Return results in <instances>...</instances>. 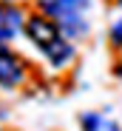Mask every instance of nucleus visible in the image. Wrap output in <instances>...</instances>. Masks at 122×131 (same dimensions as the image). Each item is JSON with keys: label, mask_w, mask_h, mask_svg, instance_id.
I'll return each instance as SVG.
<instances>
[{"label": "nucleus", "mask_w": 122, "mask_h": 131, "mask_svg": "<svg viewBox=\"0 0 122 131\" xmlns=\"http://www.w3.org/2000/svg\"><path fill=\"white\" fill-rule=\"evenodd\" d=\"M23 29H26V23H23V12H20L14 3H0V43L17 37Z\"/></svg>", "instance_id": "obj_4"}, {"label": "nucleus", "mask_w": 122, "mask_h": 131, "mask_svg": "<svg viewBox=\"0 0 122 131\" xmlns=\"http://www.w3.org/2000/svg\"><path fill=\"white\" fill-rule=\"evenodd\" d=\"M20 80H23V63L6 43H0V85L14 89Z\"/></svg>", "instance_id": "obj_3"}, {"label": "nucleus", "mask_w": 122, "mask_h": 131, "mask_svg": "<svg viewBox=\"0 0 122 131\" xmlns=\"http://www.w3.org/2000/svg\"><path fill=\"white\" fill-rule=\"evenodd\" d=\"M116 77H122V60H119V66H116Z\"/></svg>", "instance_id": "obj_7"}, {"label": "nucleus", "mask_w": 122, "mask_h": 131, "mask_svg": "<svg viewBox=\"0 0 122 131\" xmlns=\"http://www.w3.org/2000/svg\"><path fill=\"white\" fill-rule=\"evenodd\" d=\"M26 37L34 43V49L43 54L51 69H65L74 57V46L71 40L65 37V31L60 29L51 17H43V14H34L26 20Z\"/></svg>", "instance_id": "obj_1"}, {"label": "nucleus", "mask_w": 122, "mask_h": 131, "mask_svg": "<svg viewBox=\"0 0 122 131\" xmlns=\"http://www.w3.org/2000/svg\"><path fill=\"white\" fill-rule=\"evenodd\" d=\"M116 3H122V0H116Z\"/></svg>", "instance_id": "obj_8"}, {"label": "nucleus", "mask_w": 122, "mask_h": 131, "mask_svg": "<svg viewBox=\"0 0 122 131\" xmlns=\"http://www.w3.org/2000/svg\"><path fill=\"white\" fill-rule=\"evenodd\" d=\"M79 128L83 131H119V125L111 117L99 114V111H83L79 114Z\"/></svg>", "instance_id": "obj_5"}, {"label": "nucleus", "mask_w": 122, "mask_h": 131, "mask_svg": "<svg viewBox=\"0 0 122 131\" xmlns=\"http://www.w3.org/2000/svg\"><path fill=\"white\" fill-rule=\"evenodd\" d=\"M108 37H111V43H114L116 49H122V17H119L116 23L111 26V31H108Z\"/></svg>", "instance_id": "obj_6"}, {"label": "nucleus", "mask_w": 122, "mask_h": 131, "mask_svg": "<svg viewBox=\"0 0 122 131\" xmlns=\"http://www.w3.org/2000/svg\"><path fill=\"white\" fill-rule=\"evenodd\" d=\"M40 9H43L54 23L71 37H83L88 34V9L91 0H40Z\"/></svg>", "instance_id": "obj_2"}]
</instances>
